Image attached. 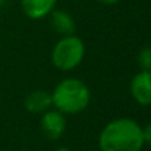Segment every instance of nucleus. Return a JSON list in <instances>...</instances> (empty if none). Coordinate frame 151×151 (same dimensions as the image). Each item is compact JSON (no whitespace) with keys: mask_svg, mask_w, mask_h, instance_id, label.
Listing matches in <instances>:
<instances>
[{"mask_svg":"<svg viewBox=\"0 0 151 151\" xmlns=\"http://www.w3.org/2000/svg\"><path fill=\"white\" fill-rule=\"evenodd\" d=\"M99 144L101 151H141L142 128L132 119H114L101 131Z\"/></svg>","mask_w":151,"mask_h":151,"instance_id":"f257e3e1","label":"nucleus"},{"mask_svg":"<svg viewBox=\"0 0 151 151\" xmlns=\"http://www.w3.org/2000/svg\"><path fill=\"white\" fill-rule=\"evenodd\" d=\"M90 99V90L82 81L68 78L59 82L54 88L51 94V104H54V107L60 113L75 114L87 109Z\"/></svg>","mask_w":151,"mask_h":151,"instance_id":"f03ea898","label":"nucleus"},{"mask_svg":"<svg viewBox=\"0 0 151 151\" xmlns=\"http://www.w3.org/2000/svg\"><path fill=\"white\" fill-rule=\"evenodd\" d=\"M85 46L84 41L76 35H66L57 41L51 51V62L60 70L75 69L84 59Z\"/></svg>","mask_w":151,"mask_h":151,"instance_id":"7ed1b4c3","label":"nucleus"},{"mask_svg":"<svg viewBox=\"0 0 151 151\" xmlns=\"http://www.w3.org/2000/svg\"><path fill=\"white\" fill-rule=\"evenodd\" d=\"M131 94L141 106H151V70H141L132 78Z\"/></svg>","mask_w":151,"mask_h":151,"instance_id":"20e7f679","label":"nucleus"},{"mask_svg":"<svg viewBox=\"0 0 151 151\" xmlns=\"http://www.w3.org/2000/svg\"><path fill=\"white\" fill-rule=\"evenodd\" d=\"M41 129L49 139H57L66 129V119L59 110L46 111L41 117Z\"/></svg>","mask_w":151,"mask_h":151,"instance_id":"39448f33","label":"nucleus"},{"mask_svg":"<svg viewBox=\"0 0 151 151\" xmlns=\"http://www.w3.org/2000/svg\"><path fill=\"white\" fill-rule=\"evenodd\" d=\"M21 4L29 19H41L54 10L56 0H21Z\"/></svg>","mask_w":151,"mask_h":151,"instance_id":"423d86ee","label":"nucleus"},{"mask_svg":"<svg viewBox=\"0 0 151 151\" xmlns=\"http://www.w3.org/2000/svg\"><path fill=\"white\" fill-rule=\"evenodd\" d=\"M50 24L51 28L63 37L72 35L75 32V28H76L73 18L65 10H51Z\"/></svg>","mask_w":151,"mask_h":151,"instance_id":"0eeeda50","label":"nucleus"},{"mask_svg":"<svg viewBox=\"0 0 151 151\" xmlns=\"http://www.w3.org/2000/svg\"><path fill=\"white\" fill-rule=\"evenodd\" d=\"M24 104H25V109L31 113L47 111V109L51 106V94L43 91V90H37L27 96Z\"/></svg>","mask_w":151,"mask_h":151,"instance_id":"6e6552de","label":"nucleus"},{"mask_svg":"<svg viewBox=\"0 0 151 151\" xmlns=\"http://www.w3.org/2000/svg\"><path fill=\"white\" fill-rule=\"evenodd\" d=\"M138 63L142 70H151V47H144L138 53Z\"/></svg>","mask_w":151,"mask_h":151,"instance_id":"1a4fd4ad","label":"nucleus"},{"mask_svg":"<svg viewBox=\"0 0 151 151\" xmlns=\"http://www.w3.org/2000/svg\"><path fill=\"white\" fill-rule=\"evenodd\" d=\"M142 138H144V144H150L151 145V123H148L142 129Z\"/></svg>","mask_w":151,"mask_h":151,"instance_id":"9d476101","label":"nucleus"},{"mask_svg":"<svg viewBox=\"0 0 151 151\" xmlns=\"http://www.w3.org/2000/svg\"><path fill=\"white\" fill-rule=\"evenodd\" d=\"M101 3H104V4H114V3H117L119 0H99Z\"/></svg>","mask_w":151,"mask_h":151,"instance_id":"9b49d317","label":"nucleus"},{"mask_svg":"<svg viewBox=\"0 0 151 151\" xmlns=\"http://www.w3.org/2000/svg\"><path fill=\"white\" fill-rule=\"evenodd\" d=\"M56 151H70L69 148H66V147H60V148H57Z\"/></svg>","mask_w":151,"mask_h":151,"instance_id":"f8f14e48","label":"nucleus"}]
</instances>
